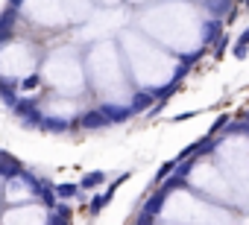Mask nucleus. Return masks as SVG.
<instances>
[{
	"mask_svg": "<svg viewBox=\"0 0 249 225\" xmlns=\"http://www.w3.org/2000/svg\"><path fill=\"white\" fill-rule=\"evenodd\" d=\"M229 120H231V114H220V117H217V120L211 123V129H208V138H214L217 132H223V126H226Z\"/></svg>",
	"mask_w": 249,
	"mask_h": 225,
	"instance_id": "obj_19",
	"label": "nucleus"
},
{
	"mask_svg": "<svg viewBox=\"0 0 249 225\" xmlns=\"http://www.w3.org/2000/svg\"><path fill=\"white\" fill-rule=\"evenodd\" d=\"M38 85H41V79H38V73H33V76H27V79H21V82H18V91H24V94H27V91H36Z\"/></svg>",
	"mask_w": 249,
	"mask_h": 225,
	"instance_id": "obj_18",
	"label": "nucleus"
},
{
	"mask_svg": "<svg viewBox=\"0 0 249 225\" xmlns=\"http://www.w3.org/2000/svg\"><path fill=\"white\" fill-rule=\"evenodd\" d=\"M220 35H223V21H220V18H208V21L202 24V44L208 47V44H214Z\"/></svg>",
	"mask_w": 249,
	"mask_h": 225,
	"instance_id": "obj_7",
	"label": "nucleus"
},
{
	"mask_svg": "<svg viewBox=\"0 0 249 225\" xmlns=\"http://www.w3.org/2000/svg\"><path fill=\"white\" fill-rule=\"evenodd\" d=\"M237 3H246V0H237Z\"/></svg>",
	"mask_w": 249,
	"mask_h": 225,
	"instance_id": "obj_25",
	"label": "nucleus"
},
{
	"mask_svg": "<svg viewBox=\"0 0 249 225\" xmlns=\"http://www.w3.org/2000/svg\"><path fill=\"white\" fill-rule=\"evenodd\" d=\"M53 210H56V213H59L65 222H71V219H73V208L68 205V199H59V202L53 205Z\"/></svg>",
	"mask_w": 249,
	"mask_h": 225,
	"instance_id": "obj_17",
	"label": "nucleus"
},
{
	"mask_svg": "<svg viewBox=\"0 0 249 225\" xmlns=\"http://www.w3.org/2000/svg\"><path fill=\"white\" fill-rule=\"evenodd\" d=\"M21 170H24V164H21L12 152H3V149H0V176H3L6 181H12V178L21 176Z\"/></svg>",
	"mask_w": 249,
	"mask_h": 225,
	"instance_id": "obj_5",
	"label": "nucleus"
},
{
	"mask_svg": "<svg viewBox=\"0 0 249 225\" xmlns=\"http://www.w3.org/2000/svg\"><path fill=\"white\" fill-rule=\"evenodd\" d=\"M176 164H179V158H173V161H164V164L156 170V178H153V184H161V178H164V176H170V173L176 170Z\"/></svg>",
	"mask_w": 249,
	"mask_h": 225,
	"instance_id": "obj_16",
	"label": "nucleus"
},
{
	"mask_svg": "<svg viewBox=\"0 0 249 225\" xmlns=\"http://www.w3.org/2000/svg\"><path fill=\"white\" fill-rule=\"evenodd\" d=\"M106 126H108V120L103 117V111H100V108H91V111H85V114L79 117V129L97 132V129H106Z\"/></svg>",
	"mask_w": 249,
	"mask_h": 225,
	"instance_id": "obj_6",
	"label": "nucleus"
},
{
	"mask_svg": "<svg viewBox=\"0 0 249 225\" xmlns=\"http://www.w3.org/2000/svg\"><path fill=\"white\" fill-rule=\"evenodd\" d=\"M164 202H167V193L159 187V190L144 202V210L135 216V222H138V225H150V222H156V219H159V213H161V208H164Z\"/></svg>",
	"mask_w": 249,
	"mask_h": 225,
	"instance_id": "obj_2",
	"label": "nucleus"
},
{
	"mask_svg": "<svg viewBox=\"0 0 249 225\" xmlns=\"http://www.w3.org/2000/svg\"><path fill=\"white\" fill-rule=\"evenodd\" d=\"M202 6H205L214 18H220V15H226V12L234 6V0H202Z\"/></svg>",
	"mask_w": 249,
	"mask_h": 225,
	"instance_id": "obj_12",
	"label": "nucleus"
},
{
	"mask_svg": "<svg viewBox=\"0 0 249 225\" xmlns=\"http://www.w3.org/2000/svg\"><path fill=\"white\" fill-rule=\"evenodd\" d=\"M243 6H249V0H246V3H243Z\"/></svg>",
	"mask_w": 249,
	"mask_h": 225,
	"instance_id": "obj_26",
	"label": "nucleus"
},
{
	"mask_svg": "<svg viewBox=\"0 0 249 225\" xmlns=\"http://www.w3.org/2000/svg\"><path fill=\"white\" fill-rule=\"evenodd\" d=\"M179 85H182V82H179V79H173V82H167V85L156 88V91H153V96H156V99H161V102H167V99L179 91Z\"/></svg>",
	"mask_w": 249,
	"mask_h": 225,
	"instance_id": "obj_15",
	"label": "nucleus"
},
{
	"mask_svg": "<svg viewBox=\"0 0 249 225\" xmlns=\"http://www.w3.org/2000/svg\"><path fill=\"white\" fill-rule=\"evenodd\" d=\"M191 117H196V111H185V114H176L173 123H182V120H191Z\"/></svg>",
	"mask_w": 249,
	"mask_h": 225,
	"instance_id": "obj_21",
	"label": "nucleus"
},
{
	"mask_svg": "<svg viewBox=\"0 0 249 225\" xmlns=\"http://www.w3.org/2000/svg\"><path fill=\"white\" fill-rule=\"evenodd\" d=\"M108 202H111V193H108V190H106V193H97V196H94V199L88 202V213H91V216L103 213V208H106Z\"/></svg>",
	"mask_w": 249,
	"mask_h": 225,
	"instance_id": "obj_14",
	"label": "nucleus"
},
{
	"mask_svg": "<svg viewBox=\"0 0 249 225\" xmlns=\"http://www.w3.org/2000/svg\"><path fill=\"white\" fill-rule=\"evenodd\" d=\"M38 129H41V132H50V135H65V132L79 129V120L73 123V120H62V117H56V114H41Z\"/></svg>",
	"mask_w": 249,
	"mask_h": 225,
	"instance_id": "obj_3",
	"label": "nucleus"
},
{
	"mask_svg": "<svg viewBox=\"0 0 249 225\" xmlns=\"http://www.w3.org/2000/svg\"><path fill=\"white\" fill-rule=\"evenodd\" d=\"M188 187V176H179V173H170V176H164L161 178V190L170 196L173 190H185Z\"/></svg>",
	"mask_w": 249,
	"mask_h": 225,
	"instance_id": "obj_10",
	"label": "nucleus"
},
{
	"mask_svg": "<svg viewBox=\"0 0 249 225\" xmlns=\"http://www.w3.org/2000/svg\"><path fill=\"white\" fill-rule=\"evenodd\" d=\"M15 91H18V79H6V76L0 79V99H3L9 108L18 102V94Z\"/></svg>",
	"mask_w": 249,
	"mask_h": 225,
	"instance_id": "obj_9",
	"label": "nucleus"
},
{
	"mask_svg": "<svg viewBox=\"0 0 249 225\" xmlns=\"http://www.w3.org/2000/svg\"><path fill=\"white\" fill-rule=\"evenodd\" d=\"M240 117H246V120H249V111H246V114H240Z\"/></svg>",
	"mask_w": 249,
	"mask_h": 225,
	"instance_id": "obj_24",
	"label": "nucleus"
},
{
	"mask_svg": "<svg viewBox=\"0 0 249 225\" xmlns=\"http://www.w3.org/2000/svg\"><path fill=\"white\" fill-rule=\"evenodd\" d=\"M21 3L24 0H9V6H15V9H21Z\"/></svg>",
	"mask_w": 249,
	"mask_h": 225,
	"instance_id": "obj_23",
	"label": "nucleus"
},
{
	"mask_svg": "<svg viewBox=\"0 0 249 225\" xmlns=\"http://www.w3.org/2000/svg\"><path fill=\"white\" fill-rule=\"evenodd\" d=\"M231 53H234V59H246V56H249V44H240V41H234Z\"/></svg>",
	"mask_w": 249,
	"mask_h": 225,
	"instance_id": "obj_20",
	"label": "nucleus"
},
{
	"mask_svg": "<svg viewBox=\"0 0 249 225\" xmlns=\"http://www.w3.org/2000/svg\"><path fill=\"white\" fill-rule=\"evenodd\" d=\"M12 111H15V117H18V123H21L24 129H38L41 111H38V105H36L33 99H18V102L12 105Z\"/></svg>",
	"mask_w": 249,
	"mask_h": 225,
	"instance_id": "obj_1",
	"label": "nucleus"
},
{
	"mask_svg": "<svg viewBox=\"0 0 249 225\" xmlns=\"http://www.w3.org/2000/svg\"><path fill=\"white\" fill-rule=\"evenodd\" d=\"M100 111H103V117L108 120V126L111 123H126L129 117H132V108L129 105H114V102H103V105H97Z\"/></svg>",
	"mask_w": 249,
	"mask_h": 225,
	"instance_id": "obj_4",
	"label": "nucleus"
},
{
	"mask_svg": "<svg viewBox=\"0 0 249 225\" xmlns=\"http://www.w3.org/2000/svg\"><path fill=\"white\" fill-rule=\"evenodd\" d=\"M53 190L59 199H68V202L79 196V184H73V181H59V184H53Z\"/></svg>",
	"mask_w": 249,
	"mask_h": 225,
	"instance_id": "obj_13",
	"label": "nucleus"
},
{
	"mask_svg": "<svg viewBox=\"0 0 249 225\" xmlns=\"http://www.w3.org/2000/svg\"><path fill=\"white\" fill-rule=\"evenodd\" d=\"M237 41H240V44H249V27H246V30L237 35Z\"/></svg>",
	"mask_w": 249,
	"mask_h": 225,
	"instance_id": "obj_22",
	"label": "nucleus"
},
{
	"mask_svg": "<svg viewBox=\"0 0 249 225\" xmlns=\"http://www.w3.org/2000/svg\"><path fill=\"white\" fill-rule=\"evenodd\" d=\"M103 181H106V173L103 170H91V173H85L79 178V190H97Z\"/></svg>",
	"mask_w": 249,
	"mask_h": 225,
	"instance_id": "obj_11",
	"label": "nucleus"
},
{
	"mask_svg": "<svg viewBox=\"0 0 249 225\" xmlns=\"http://www.w3.org/2000/svg\"><path fill=\"white\" fill-rule=\"evenodd\" d=\"M153 102H156L153 91H138V94H135V99L129 102V108H132V114H147V111L153 108Z\"/></svg>",
	"mask_w": 249,
	"mask_h": 225,
	"instance_id": "obj_8",
	"label": "nucleus"
}]
</instances>
